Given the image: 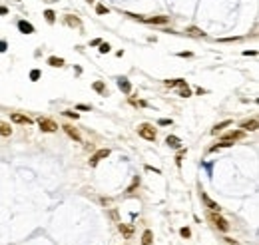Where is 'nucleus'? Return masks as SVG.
Returning a JSON list of instances; mask_svg holds the SVG:
<instances>
[{
	"label": "nucleus",
	"instance_id": "nucleus-18",
	"mask_svg": "<svg viewBox=\"0 0 259 245\" xmlns=\"http://www.w3.org/2000/svg\"><path fill=\"white\" fill-rule=\"evenodd\" d=\"M120 231H122V235L124 237H132V225H124V223H120Z\"/></svg>",
	"mask_w": 259,
	"mask_h": 245
},
{
	"label": "nucleus",
	"instance_id": "nucleus-8",
	"mask_svg": "<svg viewBox=\"0 0 259 245\" xmlns=\"http://www.w3.org/2000/svg\"><path fill=\"white\" fill-rule=\"evenodd\" d=\"M241 128H243L245 132H255V130H257V120H247V122H243V124H241Z\"/></svg>",
	"mask_w": 259,
	"mask_h": 245
},
{
	"label": "nucleus",
	"instance_id": "nucleus-26",
	"mask_svg": "<svg viewBox=\"0 0 259 245\" xmlns=\"http://www.w3.org/2000/svg\"><path fill=\"white\" fill-rule=\"evenodd\" d=\"M38 78H40V70H32L30 72V80H32V82H36Z\"/></svg>",
	"mask_w": 259,
	"mask_h": 245
},
{
	"label": "nucleus",
	"instance_id": "nucleus-2",
	"mask_svg": "<svg viewBox=\"0 0 259 245\" xmlns=\"http://www.w3.org/2000/svg\"><path fill=\"white\" fill-rule=\"evenodd\" d=\"M209 221L213 223L217 229H221V231H227L229 229V223L221 217V215H217V213H209Z\"/></svg>",
	"mask_w": 259,
	"mask_h": 245
},
{
	"label": "nucleus",
	"instance_id": "nucleus-29",
	"mask_svg": "<svg viewBox=\"0 0 259 245\" xmlns=\"http://www.w3.org/2000/svg\"><path fill=\"white\" fill-rule=\"evenodd\" d=\"M0 52H6V42H0Z\"/></svg>",
	"mask_w": 259,
	"mask_h": 245
},
{
	"label": "nucleus",
	"instance_id": "nucleus-11",
	"mask_svg": "<svg viewBox=\"0 0 259 245\" xmlns=\"http://www.w3.org/2000/svg\"><path fill=\"white\" fill-rule=\"evenodd\" d=\"M142 245H154V233H152L150 229L144 231V235H142Z\"/></svg>",
	"mask_w": 259,
	"mask_h": 245
},
{
	"label": "nucleus",
	"instance_id": "nucleus-16",
	"mask_svg": "<svg viewBox=\"0 0 259 245\" xmlns=\"http://www.w3.org/2000/svg\"><path fill=\"white\" fill-rule=\"evenodd\" d=\"M165 143H168V146H172V147H180V138H176V136H168L165 138Z\"/></svg>",
	"mask_w": 259,
	"mask_h": 245
},
{
	"label": "nucleus",
	"instance_id": "nucleus-22",
	"mask_svg": "<svg viewBox=\"0 0 259 245\" xmlns=\"http://www.w3.org/2000/svg\"><path fill=\"white\" fill-rule=\"evenodd\" d=\"M44 16H46V20H48V22H50V24H52V22H54V20H56V14H54V12H52V10H46V12H44Z\"/></svg>",
	"mask_w": 259,
	"mask_h": 245
},
{
	"label": "nucleus",
	"instance_id": "nucleus-7",
	"mask_svg": "<svg viewBox=\"0 0 259 245\" xmlns=\"http://www.w3.org/2000/svg\"><path fill=\"white\" fill-rule=\"evenodd\" d=\"M201 199H203V203H205V205H207V207H209L211 211H217V213H219V209H221V207H219V205L215 203V201H211L209 197H207L205 193H203V191H201Z\"/></svg>",
	"mask_w": 259,
	"mask_h": 245
},
{
	"label": "nucleus",
	"instance_id": "nucleus-25",
	"mask_svg": "<svg viewBox=\"0 0 259 245\" xmlns=\"http://www.w3.org/2000/svg\"><path fill=\"white\" fill-rule=\"evenodd\" d=\"M180 233H181V237H185V239H188V237H192V231H189L188 227H181V231H180Z\"/></svg>",
	"mask_w": 259,
	"mask_h": 245
},
{
	"label": "nucleus",
	"instance_id": "nucleus-13",
	"mask_svg": "<svg viewBox=\"0 0 259 245\" xmlns=\"http://www.w3.org/2000/svg\"><path fill=\"white\" fill-rule=\"evenodd\" d=\"M48 64L54 66V68H60V66H64V60H62V58H56V56H50L48 58Z\"/></svg>",
	"mask_w": 259,
	"mask_h": 245
},
{
	"label": "nucleus",
	"instance_id": "nucleus-10",
	"mask_svg": "<svg viewBox=\"0 0 259 245\" xmlns=\"http://www.w3.org/2000/svg\"><path fill=\"white\" fill-rule=\"evenodd\" d=\"M118 86H120V90L126 92V94H130V92H132V84H130L126 78H120V80H118Z\"/></svg>",
	"mask_w": 259,
	"mask_h": 245
},
{
	"label": "nucleus",
	"instance_id": "nucleus-27",
	"mask_svg": "<svg viewBox=\"0 0 259 245\" xmlns=\"http://www.w3.org/2000/svg\"><path fill=\"white\" fill-rule=\"evenodd\" d=\"M96 12H98V14H108V8L102 6V4H98V6H96Z\"/></svg>",
	"mask_w": 259,
	"mask_h": 245
},
{
	"label": "nucleus",
	"instance_id": "nucleus-6",
	"mask_svg": "<svg viewBox=\"0 0 259 245\" xmlns=\"http://www.w3.org/2000/svg\"><path fill=\"white\" fill-rule=\"evenodd\" d=\"M18 28H20V32H22V34H32L34 32V26L30 22H26V20H20L18 22Z\"/></svg>",
	"mask_w": 259,
	"mask_h": 245
},
{
	"label": "nucleus",
	"instance_id": "nucleus-5",
	"mask_svg": "<svg viewBox=\"0 0 259 245\" xmlns=\"http://www.w3.org/2000/svg\"><path fill=\"white\" fill-rule=\"evenodd\" d=\"M10 120L14 122V124H32V120L28 116H22V114H12Z\"/></svg>",
	"mask_w": 259,
	"mask_h": 245
},
{
	"label": "nucleus",
	"instance_id": "nucleus-23",
	"mask_svg": "<svg viewBox=\"0 0 259 245\" xmlns=\"http://www.w3.org/2000/svg\"><path fill=\"white\" fill-rule=\"evenodd\" d=\"M100 52L102 54H108L110 52V44H108V42H100Z\"/></svg>",
	"mask_w": 259,
	"mask_h": 245
},
{
	"label": "nucleus",
	"instance_id": "nucleus-21",
	"mask_svg": "<svg viewBox=\"0 0 259 245\" xmlns=\"http://www.w3.org/2000/svg\"><path fill=\"white\" fill-rule=\"evenodd\" d=\"M12 134V128L8 124H0V136H10Z\"/></svg>",
	"mask_w": 259,
	"mask_h": 245
},
{
	"label": "nucleus",
	"instance_id": "nucleus-3",
	"mask_svg": "<svg viewBox=\"0 0 259 245\" xmlns=\"http://www.w3.org/2000/svg\"><path fill=\"white\" fill-rule=\"evenodd\" d=\"M38 126H40L42 132H56L58 130V124L54 120H48V118H40V120H38Z\"/></svg>",
	"mask_w": 259,
	"mask_h": 245
},
{
	"label": "nucleus",
	"instance_id": "nucleus-14",
	"mask_svg": "<svg viewBox=\"0 0 259 245\" xmlns=\"http://www.w3.org/2000/svg\"><path fill=\"white\" fill-rule=\"evenodd\" d=\"M146 22H150V24H165L168 22V16H154V18H148Z\"/></svg>",
	"mask_w": 259,
	"mask_h": 245
},
{
	"label": "nucleus",
	"instance_id": "nucleus-4",
	"mask_svg": "<svg viewBox=\"0 0 259 245\" xmlns=\"http://www.w3.org/2000/svg\"><path fill=\"white\" fill-rule=\"evenodd\" d=\"M108 155H110V150H108V147H106V150H98L96 154L90 158V166H92V167L98 166V162H100V159H104V158H108Z\"/></svg>",
	"mask_w": 259,
	"mask_h": 245
},
{
	"label": "nucleus",
	"instance_id": "nucleus-9",
	"mask_svg": "<svg viewBox=\"0 0 259 245\" xmlns=\"http://www.w3.org/2000/svg\"><path fill=\"white\" fill-rule=\"evenodd\" d=\"M62 128H64V132H66V134H68V136H70V138H72V140H76V142H80V134H78V132H76V130H74V128H72V126H68V124H66V126H62Z\"/></svg>",
	"mask_w": 259,
	"mask_h": 245
},
{
	"label": "nucleus",
	"instance_id": "nucleus-15",
	"mask_svg": "<svg viewBox=\"0 0 259 245\" xmlns=\"http://www.w3.org/2000/svg\"><path fill=\"white\" fill-rule=\"evenodd\" d=\"M94 90L98 92V94H102V96H108V90H106L104 82H94Z\"/></svg>",
	"mask_w": 259,
	"mask_h": 245
},
{
	"label": "nucleus",
	"instance_id": "nucleus-20",
	"mask_svg": "<svg viewBox=\"0 0 259 245\" xmlns=\"http://www.w3.org/2000/svg\"><path fill=\"white\" fill-rule=\"evenodd\" d=\"M227 126H231V122H229V120L221 122V124H217V126H215L213 130H211V134H217V132H221V130H223V128H227Z\"/></svg>",
	"mask_w": 259,
	"mask_h": 245
},
{
	"label": "nucleus",
	"instance_id": "nucleus-19",
	"mask_svg": "<svg viewBox=\"0 0 259 245\" xmlns=\"http://www.w3.org/2000/svg\"><path fill=\"white\" fill-rule=\"evenodd\" d=\"M185 32H188L189 36H205V32H201V30H199V28H195V26H189V28H188V30H185Z\"/></svg>",
	"mask_w": 259,
	"mask_h": 245
},
{
	"label": "nucleus",
	"instance_id": "nucleus-28",
	"mask_svg": "<svg viewBox=\"0 0 259 245\" xmlns=\"http://www.w3.org/2000/svg\"><path fill=\"white\" fill-rule=\"evenodd\" d=\"M158 124H160V126H172V120H168V118H164V120H160Z\"/></svg>",
	"mask_w": 259,
	"mask_h": 245
},
{
	"label": "nucleus",
	"instance_id": "nucleus-17",
	"mask_svg": "<svg viewBox=\"0 0 259 245\" xmlns=\"http://www.w3.org/2000/svg\"><path fill=\"white\" fill-rule=\"evenodd\" d=\"M165 86H169V88L181 86V88H184V86H185V80H180V78H177V80H165Z\"/></svg>",
	"mask_w": 259,
	"mask_h": 245
},
{
	"label": "nucleus",
	"instance_id": "nucleus-1",
	"mask_svg": "<svg viewBox=\"0 0 259 245\" xmlns=\"http://www.w3.org/2000/svg\"><path fill=\"white\" fill-rule=\"evenodd\" d=\"M138 134L144 138V140H148V142H154V140H156V130L152 128V126H148V124L140 126V128H138Z\"/></svg>",
	"mask_w": 259,
	"mask_h": 245
},
{
	"label": "nucleus",
	"instance_id": "nucleus-31",
	"mask_svg": "<svg viewBox=\"0 0 259 245\" xmlns=\"http://www.w3.org/2000/svg\"><path fill=\"white\" fill-rule=\"evenodd\" d=\"M88 2H94V0H88Z\"/></svg>",
	"mask_w": 259,
	"mask_h": 245
},
{
	"label": "nucleus",
	"instance_id": "nucleus-12",
	"mask_svg": "<svg viewBox=\"0 0 259 245\" xmlns=\"http://www.w3.org/2000/svg\"><path fill=\"white\" fill-rule=\"evenodd\" d=\"M243 138V132H227L225 136H223V140H231V142H235V140H241Z\"/></svg>",
	"mask_w": 259,
	"mask_h": 245
},
{
	"label": "nucleus",
	"instance_id": "nucleus-24",
	"mask_svg": "<svg viewBox=\"0 0 259 245\" xmlns=\"http://www.w3.org/2000/svg\"><path fill=\"white\" fill-rule=\"evenodd\" d=\"M180 96H181V98H188V96H192V92L188 90V86H184V88L180 90Z\"/></svg>",
	"mask_w": 259,
	"mask_h": 245
},
{
	"label": "nucleus",
	"instance_id": "nucleus-30",
	"mask_svg": "<svg viewBox=\"0 0 259 245\" xmlns=\"http://www.w3.org/2000/svg\"><path fill=\"white\" fill-rule=\"evenodd\" d=\"M66 116H70V118H78V114H76V112H66Z\"/></svg>",
	"mask_w": 259,
	"mask_h": 245
}]
</instances>
